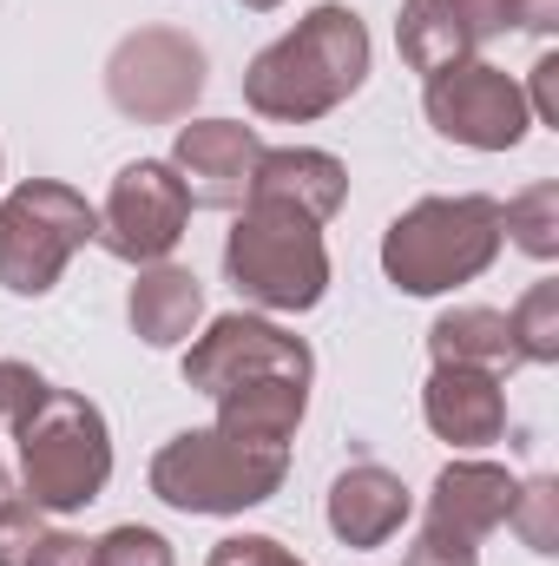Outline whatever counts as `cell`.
I'll use <instances>...</instances> for the list:
<instances>
[{
    "label": "cell",
    "mask_w": 559,
    "mask_h": 566,
    "mask_svg": "<svg viewBox=\"0 0 559 566\" xmlns=\"http://www.w3.org/2000/svg\"><path fill=\"white\" fill-rule=\"evenodd\" d=\"M421 416H428V428L447 448H487V441L507 434V389L487 369H447V363H434V376L421 389Z\"/></svg>",
    "instance_id": "obj_15"
},
{
    "label": "cell",
    "mask_w": 559,
    "mask_h": 566,
    "mask_svg": "<svg viewBox=\"0 0 559 566\" xmlns=\"http://www.w3.org/2000/svg\"><path fill=\"white\" fill-rule=\"evenodd\" d=\"M454 7H467V13H481V27H487V33H500V20H494V0H454Z\"/></svg>",
    "instance_id": "obj_31"
},
{
    "label": "cell",
    "mask_w": 559,
    "mask_h": 566,
    "mask_svg": "<svg viewBox=\"0 0 559 566\" xmlns=\"http://www.w3.org/2000/svg\"><path fill=\"white\" fill-rule=\"evenodd\" d=\"M191 224V198L178 185V171L165 158H139L113 178L106 205H99V244L119 258V264H165L178 251Z\"/></svg>",
    "instance_id": "obj_10"
},
{
    "label": "cell",
    "mask_w": 559,
    "mask_h": 566,
    "mask_svg": "<svg viewBox=\"0 0 559 566\" xmlns=\"http://www.w3.org/2000/svg\"><path fill=\"white\" fill-rule=\"evenodd\" d=\"M303 416H309V382H244L218 396V428L264 448H289Z\"/></svg>",
    "instance_id": "obj_19"
},
{
    "label": "cell",
    "mask_w": 559,
    "mask_h": 566,
    "mask_svg": "<svg viewBox=\"0 0 559 566\" xmlns=\"http://www.w3.org/2000/svg\"><path fill=\"white\" fill-rule=\"evenodd\" d=\"M500 198L461 191V198H415L382 231V277L402 296H441L454 283H474L500 258Z\"/></svg>",
    "instance_id": "obj_2"
},
{
    "label": "cell",
    "mask_w": 559,
    "mask_h": 566,
    "mask_svg": "<svg viewBox=\"0 0 559 566\" xmlns=\"http://www.w3.org/2000/svg\"><path fill=\"white\" fill-rule=\"evenodd\" d=\"M481 40H494V33L481 27V13H467L454 0H409L395 20V46H402L409 73H421V80H434L461 60H481Z\"/></svg>",
    "instance_id": "obj_16"
},
{
    "label": "cell",
    "mask_w": 559,
    "mask_h": 566,
    "mask_svg": "<svg viewBox=\"0 0 559 566\" xmlns=\"http://www.w3.org/2000/svg\"><path fill=\"white\" fill-rule=\"evenodd\" d=\"M428 356H434V363H447V369H487V376L520 369V349H514L507 310H487V303L441 310V316H434V329H428Z\"/></svg>",
    "instance_id": "obj_18"
},
{
    "label": "cell",
    "mask_w": 559,
    "mask_h": 566,
    "mask_svg": "<svg viewBox=\"0 0 559 566\" xmlns=\"http://www.w3.org/2000/svg\"><path fill=\"white\" fill-rule=\"evenodd\" d=\"M257 158H264V139L251 126H238V119H191V126H178L165 165L178 171L191 211H238L251 198Z\"/></svg>",
    "instance_id": "obj_11"
},
{
    "label": "cell",
    "mask_w": 559,
    "mask_h": 566,
    "mask_svg": "<svg viewBox=\"0 0 559 566\" xmlns=\"http://www.w3.org/2000/svg\"><path fill=\"white\" fill-rule=\"evenodd\" d=\"M369 60H376V46H369L362 13L342 0H323L244 66V106L277 126H309L362 93Z\"/></svg>",
    "instance_id": "obj_1"
},
{
    "label": "cell",
    "mask_w": 559,
    "mask_h": 566,
    "mask_svg": "<svg viewBox=\"0 0 559 566\" xmlns=\"http://www.w3.org/2000/svg\"><path fill=\"white\" fill-rule=\"evenodd\" d=\"M7 501H13V474L0 468V507H7Z\"/></svg>",
    "instance_id": "obj_33"
},
{
    "label": "cell",
    "mask_w": 559,
    "mask_h": 566,
    "mask_svg": "<svg viewBox=\"0 0 559 566\" xmlns=\"http://www.w3.org/2000/svg\"><path fill=\"white\" fill-rule=\"evenodd\" d=\"M46 389H53V382H46L33 363H0V428H20L40 409Z\"/></svg>",
    "instance_id": "obj_25"
},
{
    "label": "cell",
    "mask_w": 559,
    "mask_h": 566,
    "mask_svg": "<svg viewBox=\"0 0 559 566\" xmlns=\"http://www.w3.org/2000/svg\"><path fill=\"white\" fill-rule=\"evenodd\" d=\"M126 316H133V336L151 349H178L191 343V329L204 323V283L178 264H145L133 296H126Z\"/></svg>",
    "instance_id": "obj_17"
},
{
    "label": "cell",
    "mask_w": 559,
    "mask_h": 566,
    "mask_svg": "<svg viewBox=\"0 0 559 566\" xmlns=\"http://www.w3.org/2000/svg\"><path fill=\"white\" fill-rule=\"evenodd\" d=\"M309 376H316L309 343L289 336L271 316H251V310L211 316L204 336H191V349H184V382L211 402L224 389H244V382H309Z\"/></svg>",
    "instance_id": "obj_8"
},
{
    "label": "cell",
    "mask_w": 559,
    "mask_h": 566,
    "mask_svg": "<svg viewBox=\"0 0 559 566\" xmlns=\"http://www.w3.org/2000/svg\"><path fill=\"white\" fill-rule=\"evenodd\" d=\"M507 329H514L520 363H559V283H534L507 310Z\"/></svg>",
    "instance_id": "obj_21"
},
{
    "label": "cell",
    "mask_w": 559,
    "mask_h": 566,
    "mask_svg": "<svg viewBox=\"0 0 559 566\" xmlns=\"http://www.w3.org/2000/svg\"><path fill=\"white\" fill-rule=\"evenodd\" d=\"M40 541H46V514H40L27 494H13V501L0 507V566H33Z\"/></svg>",
    "instance_id": "obj_24"
},
{
    "label": "cell",
    "mask_w": 559,
    "mask_h": 566,
    "mask_svg": "<svg viewBox=\"0 0 559 566\" xmlns=\"http://www.w3.org/2000/svg\"><path fill=\"white\" fill-rule=\"evenodd\" d=\"M402 566H481V554H474V541H454L441 527H421L415 541H409V554H402Z\"/></svg>",
    "instance_id": "obj_27"
},
{
    "label": "cell",
    "mask_w": 559,
    "mask_h": 566,
    "mask_svg": "<svg viewBox=\"0 0 559 566\" xmlns=\"http://www.w3.org/2000/svg\"><path fill=\"white\" fill-rule=\"evenodd\" d=\"M204 566H303V560H296L283 541H271V534H231V541L211 547Z\"/></svg>",
    "instance_id": "obj_26"
},
{
    "label": "cell",
    "mask_w": 559,
    "mask_h": 566,
    "mask_svg": "<svg viewBox=\"0 0 559 566\" xmlns=\"http://www.w3.org/2000/svg\"><path fill=\"white\" fill-rule=\"evenodd\" d=\"M244 205H277V211H296L309 224H329L349 205V165L336 151H316V145H277V151L264 145Z\"/></svg>",
    "instance_id": "obj_13"
},
{
    "label": "cell",
    "mask_w": 559,
    "mask_h": 566,
    "mask_svg": "<svg viewBox=\"0 0 559 566\" xmlns=\"http://www.w3.org/2000/svg\"><path fill=\"white\" fill-rule=\"evenodd\" d=\"M507 527H514V534H520V541H527L540 560H553V554H559V481H553V474H534V481H520Z\"/></svg>",
    "instance_id": "obj_22"
},
{
    "label": "cell",
    "mask_w": 559,
    "mask_h": 566,
    "mask_svg": "<svg viewBox=\"0 0 559 566\" xmlns=\"http://www.w3.org/2000/svg\"><path fill=\"white\" fill-rule=\"evenodd\" d=\"M33 566H93V541H80V534H60V527H46V541H40Z\"/></svg>",
    "instance_id": "obj_30"
},
{
    "label": "cell",
    "mask_w": 559,
    "mask_h": 566,
    "mask_svg": "<svg viewBox=\"0 0 559 566\" xmlns=\"http://www.w3.org/2000/svg\"><path fill=\"white\" fill-rule=\"evenodd\" d=\"M93 566H178V560H171V541L158 527L126 521V527H113V534L93 541Z\"/></svg>",
    "instance_id": "obj_23"
},
{
    "label": "cell",
    "mask_w": 559,
    "mask_h": 566,
    "mask_svg": "<svg viewBox=\"0 0 559 566\" xmlns=\"http://www.w3.org/2000/svg\"><path fill=\"white\" fill-rule=\"evenodd\" d=\"M99 238V211L86 191L60 178H27L0 198V290L13 296H46L60 271Z\"/></svg>",
    "instance_id": "obj_6"
},
{
    "label": "cell",
    "mask_w": 559,
    "mask_h": 566,
    "mask_svg": "<svg viewBox=\"0 0 559 566\" xmlns=\"http://www.w3.org/2000/svg\"><path fill=\"white\" fill-rule=\"evenodd\" d=\"M106 99L139 126H178L204 99V46L178 27H139L106 60Z\"/></svg>",
    "instance_id": "obj_7"
},
{
    "label": "cell",
    "mask_w": 559,
    "mask_h": 566,
    "mask_svg": "<svg viewBox=\"0 0 559 566\" xmlns=\"http://www.w3.org/2000/svg\"><path fill=\"white\" fill-rule=\"evenodd\" d=\"M520 481L500 461H447L428 488V527L454 534V541H487L507 527Z\"/></svg>",
    "instance_id": "obj_14"
},
{
    "label": "cell",
    "mask_w": 559,
    "mask_h": 566,
    "mask_svg": "<svg viewBox=\"0 0 559 566\" xmlns=\"http://www.w3.org/2000/svg\"><path fill=\"white\" fill-rule=\"evenodd\" d=\"M520 93H527V113L540 126H559V53L534 60V86H520Z\"/></svg>",
    "instance_id": "obj_28"
},
{
    "label": "cell",
    "mask_w": 559,
    "mask_h": 566,
    "mask_svg": "<svg viewBox=\"0 0 559 566\" xmlns=\"http://www.w3.org/2000/svg\"><path fill=\"white\" fill-rule=\"evenodd\" d=\"M289 474V448L238 441L224 428H184L151 454V494L178 514H244L264 507Z\"/></svg>",
    "instance_id": "obj_4"
},
{
    "label": "cell",
    "mask_w": 559,
    "mask_h": 566,
    "mask_svg": "<svg viewBox=\"0 0 559 566\" xmlns=\"http://www.w3.org/2000/svg\"><path fill=\"white\" fill-rule=\"evenodd\" d=\"M500 238H514L534 264H553L559 258V185L553 178H540V185H527L520 198L500 205Z\"/></svg>",
    "instance_id": "obj_20"
},
{
    "label": "cell",
    "mask_w": 559,
    "mask_h": 566,
    "mask_svg": "<svg viewBox=\"0 0 559 566\" xmlns=\"http://www.w3.org/2000/svg\"><path fill=\"white\" fill-rule=\"evenodd\" d=\"M224 277L244 303L271 316H303L329 290V244L323 224L277 211V205H238V224L224 238Z\"/></svg>",
    "instance_id": "obj_5"
},
{
    "label": "cell",
    "mask_w": 559,
    "mask_h": 566,
    "mask_svg": "<svg viewBox=\"0 0 559 566\" xmlns=\"http://www.w3.org/2000/svg\"><path fill=\"white\" fill-rule=\"evenodd\" d=\"M409 514H415V494H409V481H402L395 468H382V461L342 468V474L329 481V501H323L329 534H336L342 547H356V554L389 547V541L409 527Z\"/></svg>",
    "instance_id": "obj_12"
},
{
    "label": "cell",
    "mask_w": 559,
    "mask_h": 566,
    "mask_svg": "<svg viewBox=\"0 0 559 566\" xmlns=\"http://www.w3.org/2000/svg\"><path fill=\"white\" fill-rule=\"evenodd\" d=\"M494 20L500 27H520V33H553L559 0H494Z\"/></svg>",
    "instance_id": "obj_29"
},
{
    "label": "cell",
    "mask_w": 559,
    "mask_h": 566,
    "mask_svg": "<svg viewBox=\"0 0 559 566\" xmlns=\"http://www.w3.org/2000/svg\"><path fill=\"white\" fill-rule=\"evenodd\" d=\"M421 113H428V126L441 139L467 145V151H514L534 133L520 80L500 73V66H487V60H461V66L434 73L421 86Z\"/></svg>",
    "instance_id": "obj_9"
},
{
    "label": "cell",
    "mask_w": 559,
    "mask_h": 566,
    "mask_svg": "<svg viewBox=\"0 0 559 566\" xmlns=\"http://www.w3.org/2000/svg\"><path fill=\"white\" fill-rule=\"evenodd\" d=\"M13 441H20V488L40 514H80L113 481V428L73 389H46L40 409L13 428Z\"/></svg>",
    "instance_id": "obj_3"
},
{
    "label": "cell",
    "mask_w": 559,
    "mask_h": 566,
    "mask_svg": "<svg viewBox=\"0 0 559 566\" xmlns=\"http://www.w3.org/2000/svg\"><path fill=\"white\" fill-rule=\"evenodd\" d=\"M238 7H251V13H277L283 0H238Z\"/></svg>",
    "instance_id": "obj_32"
}]
</instances>
